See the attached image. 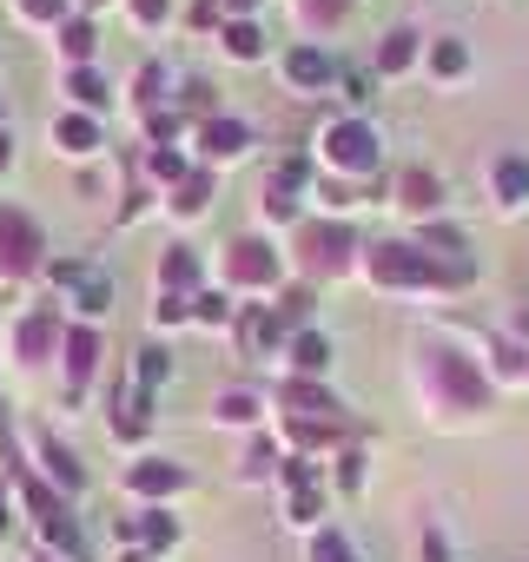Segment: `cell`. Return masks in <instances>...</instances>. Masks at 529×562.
I'll return each mask as SVG.
<instances>
[{
	"instance_id": "6da1fadb",
	"label": "cell",
	"mask_w": 529,
	"mask_h": 562,
	"mask_svg": "<svg viewBox=\"0 0 529 562\" xmlns=\"http://www.w3.org/2000/svg\"><path fill=\"white\" fill-rule=\"evenodd\" d=\"M41 265V232L27 212H0V278H21Z\"/></svg>"
},
{
	"instance_id": "7a4b0ae2",
	"label": "cell",
	"mask_w": 529,
	"mask_h": 562,
	"mask_svg": "<svg viewBox=\"0 0 529 562\" xmlns=\"http://www.w3.org/2000/svg\"><path fill=\"white\" fill-rule=\"evenodd\" d=\"M371 278H378V285H430L437 265L417 245H378L371 251Z\"/></svg>"
},
{
	"instance_id": "3957f363",
	"label": "cell",
	"mask_w": 529,
	"mask_h": 562,
	"mask_svg": "<svg viewBox=\"0 0 529 562\" xmlns=\"http://www.w3.org/2000/svg\"><path fill=\"white\" fill-rule=\"evenodd\" d=\"M325 159H331L338 172H371V166H378V133L358 126V120H345V126L325 133Z\"/></svg>"
},
{
	"instance_id": "277c9868",
	"label": "cell",
	"mask_w": 529,
	"mask_h": 562,
	"mask_svg": "<svg viewBox=\"0 0 529 562\" xmlns=\"http://www.w3.org/2000/svg\"><path fill=\"white\" fill-rule=\"evenodd\" d=\"M430 384H437L450 404H463V411H476V404H483V378H476L457 351H437V358H430Z\"/></svg>"
},
{
	"instance_id": "5b68a950",
	"label": "cell",
	"mask_w": 529,
	"mask_h": 562,
	"mask_svg": "<svg viewBox=\"0 0 529 562\" xmlns=\"http://www.w3.org/2000/svg\"><path fill=\"white\" fill-rule=\"evenodd\" d=\"M225 278H232V285H272V278H279V251H264L258 238H238L225 251Z\"/></svg>"
},
{
	"instance_id": "8992f818",
	"label": "cell",
	"mask_w": 529,
	"mask_h": 562,
	"mask_svg": "<svg viewBox=\"0 0 529 562\" xmlns=\"http://www.w3.org/2000/svg\"><path fill=\"white\" fill-rule=\"evenodd\" d=\"M299 251H305L312 271H338V265L351 258V232H345V225H305V232H299Z\"/></svg>"
},
{
	"instance_id": "52a82bcc",
	"label": "cell",
	"mask_w": 529,
	"mask_h": 562,
	"mask_svg": "<svg viewBox=\"0 0 529 562\" xmlns=\"http://www.w3.org/2000/svg\"><path fill=\"white\" fill-rule=\"evenodd\" d=\"M54 278H60V292L80 299V312H106L113 305V285H106L100 271H87V265H54Z\"/></svg>"
},
{
	"instance_id": "ba28073f",
	"label": "cell",
	"mask_w": 529,
	"mask_h": 562,
	"mask_svg": "<svg viewBox=\"0 0 529 562\" xmlns=\"http://www.w3.org/2000/svg\"><path fill=\"white\" fill-rule=\"evenodd\" d=\"M126 483H133L139 496H166V490H179V483H185V470H179V463H166V457H153V463H133V470H126Z\"/></svg>"
},
{
	"instance_id": "9c48e42d",
	"label": "cell",
	"mask_w": 529,
	"mask_h": 562,
	"mask_svg": "<svg viewBox=\"0 0 529 562\" xmlns=\"http://www.w3.org/2000/svg\"><path fill=\"white\" fill-rule=\"evenodd\" d=\"M272 338H279V312H245L238 318V351L245 358H264V351H272Z\"/></svg>"
},
{
	"instance_id": "30bf717a",
	"label": "cell",
	"mask_w": 529,
	"mask_h": 562,
	"mask_svg": "<svg viewBox=\"0 0 529 562\" xmlns=\"http://www.w3.org/2000/svg\"><path fill=\"white\" fill-rule=\"evenodd\" d=\"M199 139H205V153H212V159H238L251 133H245L238 120H205V126H199Z\"/></svg>"
},
{
	"instance_id": "8fae6325",
	"label": "cell",
	"mask_w": 529,
	"mask_h": 562,
	"mask_svg": "<svg viewBox=\"0 0 529 562\" xmlns=\"http://www.w3.org/2000/svg\"><path fill=\"white\" fill-rule=\"evenodd\" d=\"M285 404L299 411V424H325V417H338L331 391H318V384H285Z\"/></svg>"
},
{
	"instance_id": "7c38bea8",
	"label": "cell",
	"mask_w": 529,
	"mask_h": 562,
	"mask_svg": "<svg viewBox=\"0 0 529 562\" xmlns=\"http://www.w3.org/2000/svg\"><path fill=\"white\" fill-rule=\"evenodd\" d=\"M54 139H60V153H74V159H87V153L100 146V126H93L87 113H67V120L54 126Z\"/></svg>"
},
{
	"instance_id": "4fadbf2b",
	"label": "cell",
	"mask_w": 529,
	"mask_h": 562,
	"mask_svg": "<svg viewBox=\"0 0 529 562\" xmlns=\"http://www.w3.org/2000/svg\"><path fill=\"white\" fill-rule=\"evenodd\" d=\"M285 74H292L299 87H331V60H325L318 47H299V54H285Z\"/></svg>"
},
{
	"instance_id": "5bb4252c",
	"label": "cell",
	"mask_w": 529,
	"mask_h": 562,
	"mask_svg": "<svg viewBox=\"0 0 529 562\" xmlns=\"http://www.w3.org/2000/svg\"><path fill=\"white\" fill-rule=\"evenodd\" d=\"M47 351H54V318L34 312V318L21 325V358H47Z\"/></svg>"
},
{
	"instance_id": "9a60e30c",
	"label": "cell",
	"mask_w": 529,
	"mask_h": 562,
	"mask_svg": "<svg viewBox=\"0 0 529 562\" xmlns=\"http://www.w3.org/2000/svg\"><path fill=\"white\" fill-rule=\"evenodd\" d=\"M159 278H166V292H179V285H192V278H199V265H192V251H185V245H172V251L159 258Z\"/></svg>"
},
{
	"instance_id": "2e32d148",
	"label": "cell",
	"mask_w": 529,
	"mask_h": 562,
	"mask_svg": "<svg viewBox=\"0 0 529 562\" xmlns=\"http://www.w3.org/2000/svg\"><path fill=\"white\" fill-rule=\"evenodd\" d=\"M212 411H218V424H251V417H258V397H251V391H218Z\"/></svg>"
},
{
	"instance_id": "e0dca14e",
	"label": "cell",
	"mask_w": 529,
	"mask_h": 562,
	"mask_svg": "<svg viewBox=\"0 0 529 562\" xmlns=\"http://www.w3.org/2000/svg\"><path fill=\"white\" fill-rule=\"evenodd\" d=\"M292 358H299V371H325V364H331V345H325L318 331H299V345H292Z\"/></svg>"
},
{
	"instance_id": "ac0fdd59",
	"label": "cell",
	"mask_w": 529,
	"mask_h": 562,
	"mask_svg": "<svg viewBox=\"0 0 529 562\" xmlns=\"http://www.w3.org/2000/svg\"><path fill=\"white\" fill-rule=\"evenodd\" d=\"M410 54H417V34H391V41L378 47V67L397 74V67H410Z\"/></svg>"
},
{
	"instance_id": "d6986e66",
	"label": "cell",
	"mask_w": 529,
	"mask_h": 562,
	"mask_svg": "<svg viewBox=\"0 0 529 562\" xmlns=\"http://www.w3.org/2000/svg\"><path fill=\"white\" fill-rule=\"evenodd\" d=\"M496 192L516 205V199L529 192V166H522V159H503V166H496Z\"/></svg>"
},
{
	"instance_id": "ffe728a7",
	"label": "cell",
	"mask_w": 529,
	"mask_h": 562,
	"mask_svg": "<svg viewBox=\"0 0 529 562\" xmlns=\"http://www.w3.org/2000/svg\"><path fill=\"white\" fill-rule=\"evenodd\" d=\"M404 205L410 212H430L437 205V179L430 172H404Z\"/></svg>"
},
{
	"instance_id": "44dd1931",
	"label": "cell",
	"mask_w": 529,
	"mask_h": 562,
	"mask_svg": "<svg viewBox=\"0 0 529 562\" xmlns=\"http://www.w3.org/2000/svg\"><path fill=\"white\" fill-rule=\"evenodd\" d=\"M93 351H100V345H93V331H74V338H67V371H74V384L93 371Z\"/></svg>"
},
{
	"instance_id": "7402d4cb",
	"label": "cell",
	"mask_w": 529,
	"mask_h": 562,
	"mask_svg": "<svg viewBox=\"0 0 529 562\" xmlns=\"http://www.w3.org/2000/svg\"><path fill=\"white\" fill-rule=\"evenodd\" d=\"M60 47H67L74 60H87V54H93V27H87V21H60Z\"/></svg>"
},
{
	"instance_id": "603a6c76",
	"label": "cell",
	"mask_w": 529,
	"mask_h": 562,
	"mask_svg": "<svg viewBox=\"0 0 529 562\" xmlns=\"http://www.w3.org/2000/svg\"><path fill=\"white\" fill-rule=\"evenodd\" d=\"M225 47H232V60H258V27L232 21V27H225Z\"/></svg>"
},
{
	"instance_id": "cb8c5ba5",
	"label": "cell",
	"mask_w": 529,
	"mask_h": 562,
	"mask_svg": "<svg viewBox=\"0 0 529 562\" xmlns=\"http://www.w3.org/2000/svg\"><path fill=\"white\" fill-rule=\"evenodd\" d=\"M47 470H54V483H67V490H80V463H74V457H67V450L54 443V437H47Z\"/></svg>"
},
{
	"instance_id": "d4e9b609",
	"label": "cell",
	"mask_w": 529,
	"mask_h": 562,
	"mask_svg": "<svg viewBox=\"0 0 529 562\" xmlns=\"http://www.w3.org/2000/svg\"><path fill=\"white\" fill-rule=\"evenodd\" d=\"M67 93H74L80 106H100V100H106V87H100V74H87V67H80L74 80H67Z\"/></svg>"
},
{
	"instance_id": "484cf974",
	"label": "cell",
	"mask_w": 529,
	"mask_h": 562,
	"mask_svg": "<svg viewBox=\"0 0 529 562\" xmlns=\"http://www.w3.org/2000/svg\"><path fill=\"white\" fill-rule=\"evenodd\" d=\"M159 384H166V351H139V391L153 397Z\"/></svg>"
},
{
	"instance_id": "4316f807",
	"label": "cell",
	"mask_w": 529,
	"mask_h": 562,
	"mask_svg": "<svg viewBox=\"0 0 529 562\" xmlns=\"http://www.w3.org/2000/svg\"><path fill=\"white\" fill-rule=\"evenodd\" d=\"M205 199H212V179H185L172 205H179V212H205Z\"/></svg>"
},
{
	"instance_id": "83f0119b",
	"label": "cell",
	"mask_w": 529,
	"mask_h": 562,
	"mask_svg": "<svg viewBox=\"0 0 529 562\" xmlns=\"http://www.w3.org/2000/svg\"><path fill=\"white\" fill-rule=\"evenodd\" d=\"M312 562H358V555H351L345 536H318V542H312Z\"/></svg>"
},
{
	"instance_id": "f1b7e54d",
	"label": "cell",
	"mask_w": 529,
	"mask_h": 562,
	"mask_svg": "<svg viewBox=\"0 0 529 562\" xmlns=\"http://www.w3.org/2000/svg\"><path fill=\"white\" fill-rule=\"evenodd\" d=\"M430 67H437V74H463V67H470V54H463L457 41H443V47L430 54Z\"/></svg>"
},
{
	"instance_id": "f546056e",
	"label": "cell",
	"mask_w": 529,
	"mask_h": 562,
	"mask_svg": "<svg viewBox=\"0 0 529 562\" xmlns=\"http://www.w3.org/2000/svg\"><path fill=\"white\" fill-rule=\"evenodd\" d=\"M27 21H67V0H21Z\"/></svg>"
},
{
	"instance_id": "4dcf8cb0",
	"label": "cell",
	"mask_w": 529,
	"mask_h": 562,
	"mask_svg": "<svg viewBox=\"0 0 529 562\" xmlns=\"http://www.w3.org/2000/svg\"><path fill=\"white\" fill-rule=\"evenodd\" d=\"M199 318H205V325H225V318H232V305H225L218 292H205V299H199Z\"/></svg>"
},
{
	"instance_id": "1f68e13d",
	"label": "cell",
	"mask_w": 529,
	"mask_h": 562,
	"mask_svg": "<svg viewBox=\"0 0 529 562\" xmlns=\"http://www.w3.org/2000/svg\"><path fill=\"white\" fill-rule=\"evenodd\" d=\"M185 312H192V305H185V299H179V292H166V299H159V318H166V325H179V318H185Z\"/></svg>"
},
{
	"instance_id": "d6a6232c",
	"label": "cell",
	"mask_w": 529,
	"mask_h": 562,
	"mask_svg": "<svg viewBox=\"0 0 529 562\" xmlns=\"http://www.w3.org/2000/svg\"><path fill=\"white\" fill-rule=\"evenodd\" d=\"M166 8H172V0H133V14L153 27V21H166Z\"/></svg>"
},
{
	"instance_id": "836d02e7",
	"label": "cell",
	"mask_w": 529,
	"mask_h": 562,
	"mask_svg": "<svg viewBox=\"0 0 529 562\" xmlns=\"http://www.w3.org/2000/svg\"><path fill=\"white\" fill-rule=\"evenodd\" d=\"M345 100H351V106H364V100H371V87H364L358 74H345Z\"/></svg>"
},
{
	"instance_id": "e575fe53",
	"label": "cell",
	"mask_w": 529,
	"mask_h": 562,
	"mask_svg": "<svg viewBox=\"0 0 529 562\" xmlns=\"http://www.w3.org/2000/svg\"><path fill=\"white\" fill-rule=\"evenodd\" d=\"M279 312H285V318H292V325H299V318H305V312H312V299H305V292H292V299H285V305H279Z\"/></svg>"
},
{
	"instance_id": "d590c367",
	"label": "cell",
	"mask_w": 529,
	"mask_h": 562,
	"mask_svg": "<svg viewBox=\"0 0 529 562\" xmlns=\"http://www.w3.org/2000/svg\"><path fill=\"white\" fill-rule=\"evenodd\" d=\"M172 536H179V529H172L166 516H153V522H146V542H172Z\"/></svg>"
},
{
	"instance_id": "8d00e7d4",
	"label": "cell",
	"mask_w": 529,
	"mask_h": 562,
	"mask_svg": "<svg viewBox=\"0 0 529 562\" xmlns=\"http://www.w3.org/2000/svg\"><path fill=\"white\" fill-rule=\"evenodd\" d=\"M345 14V0H312V21H338Z\"/></svg>"
},
{
	"instance_id": "74e56055",
	"label": "cell",
	"mask_w": 529,
	"mask_h": 562,
	"mask_svg": "<svg viewBox=\"0 0 529 562\" xmlns=\"http://www.w3.org/2000/svg\"><path fill=\"white\" fill-rule=\"evenodd\" d=\"M0 166H8V139H0Z\"/></svg>"
},
{
	"instance_id": "f35d334b",
	"label": "cell",
	"mask_w": 529,
	"mask_h": 562,
	"mask_svg": "<svg viewBox=\"0 0 529 562\" xmlns=\"http://www.w3.org/2000/svg\"><path fill=\"white\" fill-rule=\"evenodd\" d=\"M0 529H8V503H0Z\"/></svg>"
}]
</instances>
